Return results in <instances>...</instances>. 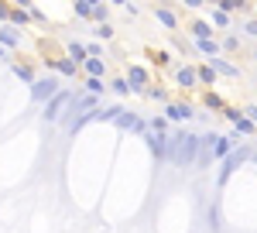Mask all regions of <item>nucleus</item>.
I'll return each instance as SVG.
<instances>
[{
    "mask_svg": "<svg viewBox=\"0 0 257 233\" xmlns=\"http://www.w3.org/2000/svg\"><path fill=\"white\" fill-rule=\"evenodd\" d=\"M202 151V137L192 134V131H175V134L168 137V161L178 165V168H192Z\"/></svg>",
    "mask_w": 257,
    "mask_h": 233,
    "instance_id": "obj_1",
    "label": "nucleus"
},
{
    "mask_svg": "<svg viewBox=\"0 0 257 233\" xmlns=\"http://www.w3.org/2000/svg\"><path fill=\"white\" fill-rule=\"evenodd\" d=\"M72 93H65V89H59V93H55V96L48 99V103H45V120H59L62 113H65V110H69V106H72Z\"/></svg>",
    "mask_w": 257,
    "mask_h": 233,
    "instance_id": "obj_2",
    "label": "nucleus"
},
{
    "mask_svg": "<svg viewBox=\"0 0 257 233\" xmlns=\"http://www.w3.org/2000/svg\"><path fill=\"white\" fill-rule=\"evenodd\" d=\"M247 158H250V148H247V144L233 148V155L226 158V161H223V168H219V182H226V178H230V175L237 172V168L243 165V161H247Z\"/></svg>",
    "mask_w": 257,
    "mask_h": 233,
    "instance_id": "obj_3",
    "label": "nucleus"
},
{
    "mask_svg": "<svg viewBox=\"0 0 257 233\" xmlns=\"http://www.w3.org/2000/svg\"><path fill=\"white\" fill-rule=\"evenodd\" d=\"M55 93H59V82H55L52 76H48V79H35V86H31V96H35V99H45V103L55 96Z\"/></svg>",
    "mask_w": 257,
    "mask_h": 233,
    "instance_id": "obj_4",
    "label": "nucleus"
},
{
    "mask_svg": "<svg viewBox=\"0 0 257 233\" xmlns=\"http://www.w3.org/2000/svg\"><path fill=\"white\" fill-rule=\"evenodd\" d=\"M148 148H151V155L155 158H168V134H155V131H148Z\"/></svg>",
    "mask_w": 257,
    "mask_h": 233,
    "instance_id": "obj_5",
    "label": "nucleus"
},
{
    "mask_svg": "<svg viewBox=\"0 0 257 233\" xmlns=\"http://www.w3.org/2000/svg\"><path fill=\"white\" fill-rule=\"evenodd\" d=\"M175 82L182 86V89H192V86H199V72L192 69V65H182L175 72Z\"/></svg>",
    "mask_w": 257,
    "mask_h": 233,
    "instance_id": "obj_6",
    "label": "nucleus"
},
{
    "mask_svg": "<svg viewBox=\"0 0 257 233\" xmlns=\"http://www.w3.org/2000/svg\"><path fill=\"white\" fill-rule=\"evenodd\" d=\"M127 82H131V89H134V93H141V89L148 86V69L131 65V69H127Z\"/></svg>",
    "mask_w": 257,
    "mask_h": 233,
    "instance_id": "obj_7",
    "label": "nucleus"
},
{
    "mask_svg": "<svg viewBox=\"0 0 257 233\" xmlns=\"http://www.w3.org/2000/svg\"><path fill=\"white\" fill-rule=\"evenodd\" d=\"M168 120H189V117H196V110L189 106V103H168Z\"/></svg>",
    "mask_w": 257,
    "mask_h": 233,
    "instance_id": "obj_8",
    "label": "nucleus"
},
{
    "mask_svg": "<svg viewBox=\"0 0 257 233\" xmlns=\"http://www.w3.org/2000/svg\"><path fill=\"white\" fill-rule=\"evenodd\" d=\"M117 127H120V131H148V124H144L141 117H134V113H120Z\"/></svg>",
    "mask_w": 257,
    "mask_h": 233,
    "instance_id": "obj_9",
    "label": "nucleus"
},
{
    "mask_svg": "<svg viewBox=\"0 0 257 233\" xmlns=\"http://www.w3.org/2000/svg\"><path fill=\"white\" fill-rule=\"evenodd\" d=\"M209 65H213V69H216L219 76H233V79L240 76V69H237V65H233V62H226V58H213V62H209Z\"/></svg>",
    "mask_w": 257,
    "mask_h": 233,
    "instance_id": "obj_10",
    "label": "nucleus"
},
{
    "mask_svg": "<svg viewBox=\"0 0 257 233\" xmlns=\"http://www.w3.org/2000/svg\"><path fill=\"white\" fill-rule=\"evenodd\" d=\"M192 35H196V41H209L213 38V21H196L192 24Z\"/></svg>",
    "mask_w": 257,
    "mask_h": 233,
    "instance_id": "obj_11",
    "label": "nucleus"
},
{
    "mask_svg": "<svg viewBox=\"0 0 257 233\" xmlns=\"http://www.w3.org/2000/svg\"><path fill=\"white\" fill-rule=\"evenodd\" d=\"M196 48L202 55H209V62H213V58H219V48H223V45H219L216 38H209V41H196Z\"/></svg>",
    "mask_w": 257,
    "mask_h": 233,
    "instance_id": "obj_12",
    "label": "nucleus"
},
{
    "mask_svg": "<svg viewBox=\"0 0 257 233\" xmlns=\"http://www.w3.org/2000/svg\"><path fill=\"white\" fill-rule=\"evenodd\" d=\"M48 65H52V69H59V72H65V76H76V62H72V58H59V62H55V58H48Z\"/></svg>",
    "mask_w": 257,
    "mask_h": 233,
    "instance_id": "obj_13",
    "label": "nucleus"
},
{
    "mask_svg": "<svg viewBox=\"0 0 257 233\" xmlns=\"http://www.w3.org/2000/svg\"><path fill=\"white\" fill-rule=\"evenodd\" d=\"M86 72H89V79H99L103 72H106V65H103V58H86Z\"/></svg>",
    "mask_w": 257,
    "mask_h": 233,
    "instance_id": "obj_14",
    "label": "nucleus"
},
{
    "mask_svg": "<svg viewBox=\"0 0 257 233\" xmlns=\"http://www.w3.org/2000/svg\"><path fill=\"white\" fill-rule=\"evenodd\" d=\"M196 72H199V82H202V86H213V82H216V69H213V65H202Z\"/></svg>",
    "mask_w": 257,
    "mask_h": 233,
    "instance_id": "obj_15",
    "label": "nucleus"
},
{
    "mask_svg": "<svg viewBox=\"0 0 257 233\" xmlns=\"http://www.w3.org/2000/svg\"><path fill=\"white\" fill-rule=\"evenodd\" d=\"M120 113H123L120 106H99V110H96V120H120Z\"/></svg>",
    "mask_w": 257,
    "mask_h": 233,
    "instance_id": "obj_16",
    "label": "nucleus"
},
{
    "mask_svg": "<svg viewBox=\"0 0 257 233\" xmlns=\"http://www.w3.org/2000/svg\"><path fill=\"white\" fill-rule=\"evenodd\" d=\"M254 131H257V127H254V124H250V120H247V117H243L240 124H233V141H237L240 134H243V137H247V134H254Z\"/></svg>",
    "mask_w": 257,
    "mask_h": 233,
    "instance_id": "obj_17",
    "label": "nucleus"
},
{
    "mask_svg": "<svg viewBox=\"0 0 257 233\" xmlns=\"http://www.w3.org/2000/svg\"><path fill=\"white\" fill-rule=\"evenodd\" d=\"M155 14H158V21H161V24H165V28H175V24H178V21H175V14H172L168 7H158Z\"/></svg>",
    "mask_w": 257,
    "mask_h": 233,
    "instance_id": "obj_18",
    "label": "nucleus"
},
{
    "mask_svg": "<svg viewBox=\"0 0 257 233\" xmlns=\"http://www.w3.org/2000/svg\"><path fill=\"white\" fill-rule=\"evenodd\" d=\"M240 7H243V4H240V0H219V4H216V11H223V14H226V18H230V14H233V11H240Z\"/></svg>",
    "mask_w": 257,
    "mask_h": 233,
    "instance_id": "obj_19",
    "label": "nucleus"
},
{
    "mask_svg": "<svg viewBox=\"0 0 257 233\" xmlns=\"http://www.w3.org/2000/svg\"><path fill=\"white\" fill-rule=\"evenodd\" d=\"M93 4L96 0H76V14L79 18H93Z\"/></svg>",
    "mask_w": 257,
    "mask_h": 233,
    "instance_id": "obj_20",
    "label": "nucleus"
},
{
    "mask_svg": "<svg viewBox=\"0 0 257 233\" xmlns=\"http://www.w3.org/2000/svg\"><path fill=\"white\" fill-rule=\"evenodd\" d=\"M202 103H206L209 110H223V96H216V93H206V96H202Z\"/></svg>",
    "mask_w": 257,
    "mask_h": 233,
    "instance_id": "obj_21",
    "label": "nucleus"
},
{
    "mask_svg": "<svg viewBox=\"0 0 257 233\" xmlns=\"http://www.w3.org/2000/svg\"><path fill=\"white\" fill-rule=\"evenodd\" d=\"M106 86H103V79H86V93L89 96H96V93H103Z\"/></svg>",
    "mask_w": 257,
    "mask_h": 233,
    "instance_id": "obj_22",
    "label": "nucleus"
},
{
    "mask_svg": "<svg viewBox=\"0 0 257 233\" xmlns=\"http://www.w3.org/2000/svg\"><path fill=\"white\" fill-rule=\"evenodd\" d=\"M110 86H113V93H120V96H127V93H134V89H131V82H127V79H113V82H110Z\"/></svg>",
    "mask_w": 257,
    "mask_h": 233,
    "instance_id": "obj_23",
    "label": "nucleus"
},
{
    "mask_svg": "<svg viewBox=\"0 0 257 233\" xmlns=\"http://www.w3.org/2000/svg\"><path fill=\"white\" fill-rule=\"evenodd\" d=\"M223 113H226L230 124H240V120H243V110H237V106H223Z\"/></svg>",
    "mask_w": 257,
    "mask_h": 233,
    "instance_id": "obj_24",
    "label": "nucleus"
},
{
    "mask_svg": "<svg viewBox=\"0 0 257 233\" xmlns=\"http://www.w3.org/2000/svg\"><path fill=\"white\" fill-rule=\"evenodd\" d=\"M151 131H155V134H165V131H168V117H155V120H151Z\"/></svg>",
    "mask_w": 257,
    "mask_h": 233,
    "instance_id": "obj_25",
    "label": "nucleus"
},
{
    "mask_svg": "<svg viewBox=\"0 0 257 233\" xmlns=\"http://www.w3.org/2000/svg\"><path fill=\"white\" fill-rule=\"evenodd\" d=\"M0 41H4V45H11V48H14V45H18V35H14V31H11V28H4V31H0Z\"/></svg>",
    "mask_w": 257,
    "mask_h": 233,
    "instance_id": "obj_26",
    "label": "nucleus"
},
{
    "mask_svg": "<svg viewBox=\"0 0 257 233\" xmlns=\"http://www.w3.org/2000/svg\"><path fill=\"white\" fill-rule=\"evenodd\" d=\"M14 72H18L24 82H31V86H35V76H31V69H28V65H14Z\"/></svg>",
    "mask_w": 257,
    "mask_h": 233,
    "instance_id": "obj_27",
    "label": "nucleus"
},
{
    "mask_svg": "<svg viewBox=\"0 0 257 233\" xmlns=\"http://www.w3.org/2000/svg\"><path fill=\"white\" fill-rule=\"evenodd\" d=\"M223 48H226V52H237V48H240V38H237V35H226Z\"/></svg>",
    "mask_w": 257,
    "mask_h": 233,
    "instance_id": "obj_28",
    "label": "nucleus"
},
{
    "mask_svg": "<svg viewBox=\"0 0 257 233\" xmlns=\"http://www.w3.org/2000/svg\"><path fill=\"white\" fill-rule=\"evenodd\" d=\"M93 18H96L99 24H106V7H103V4H93Z\"/></svg>",
    "mask_w": 257,
    "mask_h": 233,
    "instance_id": "obj_29",
    "label": "nucleus"
},
{
    "mask_svg": "<svg viewBox=\"0 0 257 233\" xmlns=\"http://www.w3.org/2000/svg\"><path fill=\"white\" fill-rule=\"evenodd\" d=\"M72 58H76V62H86V48H82L79 41H72Z\"/></svg>",
    "mask_w": 257,
    "mask_h": 233,
    "instance_id": "obj_30",
    "label": "nucleus"
},
{
    "mask_svg": "<svg viewBox=\"0 0 257 233\" xmlns=\"http://www.w3.org/2000/svg\"><path fill=\"white\" fill-rule=\"evenodd\" d=\"M11 21H14V24H24V21H28V11L14 7V11H11Z\"/></svg>",
    "mask_w": 257,
    "mask_h": 233,
    "instance_id": "obj_31",
    "label": "nucleus"
},
{
    "mask_svg": "<svg viewBox=\"0 0 257 233\" xmlns=\"http://www.w3.org/2000/svg\"><path fill=\"white\" fill-rule=\"evenodd\" d=\"M213 24H219V28H226V24H230V18H226L223 11H213Z\"/></svg>",
    "mask_w": 257,
    "mask_h": 233,
    "instance_id": "obj_32",
    "label": "nucleus"
},
{
    "mask_svg": "<svg viewBox=\"0 0 257 233\" xmlns=\"http://www.w3.org/2000/svg\"><path fill=\"white\" fill-rule=\"evenodd\" d=\"M243 117H247V120L257 127V106H247V110H243Z\"/></svg>",
    "mask_w": 257,
    "mask_h": 233,
    "instance_id": "obj_33",
    "label": "nucleus"
},
{
    "mask_svg": "<svg viewBox=\"0 0 257 233\" xmlns=\"http://www.w3.org/2000/svg\"><path fill=\"white\" fill-rule=\"evenodd\" d=\"M144 93H148L151 99H165V89H161V86H158V89H144Z\"/></svg>",
    "mask_w": 257,
    "mask_h": 233,
    "instance_id": "obj_34",
    "label": "nucleus"
},
{
    "mask_svg": "<svg viewBox=\"0 0 257 233\" xmlns=\"http://www.w3.org/2000/svg\"><path fill=\"white\" fill-rule=\"evenodd\" d=\"M209 226H213V230H219V213H216V209H209Z\"/></svg>",
    "mask_w": 257,
    "mask_h": 233,
    "instance_id": "obj_35",
    "label": "nucleus"
},
{
    "mask_svg": "<svg viewBox=\"0 0 257 233\" xmlns=\"http://www.w3.org/2000/svg\"><path fill=\"white\" fill-rule=\"evenodd\" d=\"M96 35H99V38H110V35H113V28H110V24H99Z\"/></svg>",
    "mask_w": 257,
    "mask_h": 233,
    "instance_id": "obj_36",
    "label": "nucleus"
},
{
    "mask_svg": "<svg viewBox=\"0 0 257 233\" xmlns=\"http://www.w3.org/2000/svg\"><path fill=\"white\" fill-rule=\"evenodd\" d=\"M0 18H11V7L7 4H0Z\"/></svg>",
    "mask_w": 257,
    "mask_h": 233,
    "instance_id": "obj_37",
    "label": "nucleus"
},
{
    "mask_svg": "<svg viewBox=\"0 0 257 233\" xmlns=\"http://www.w3.org/2000/svg\"><path fill=\"white\" fill-rule=\"evenodd\" d=\"M247 31H250V35H257V21H247Z\"/></svg>",
    "mask_w": 257,
    "mask_h": 233,
    "instance_id": "obj_38",
    "label": "nucleus"
},
{
    "mask_svg": "<svg viewBox=\"0 0 257 233\" xmlns=\"http://www.w3.org/2000/svg\"><path fill=\"white\" fill-rule=\"evenodd\" d=\"M0 58H4V52H0Z\"/></svg>",
    "mask_w": 257,
    "mask_h": 233,
    "instance_id": "obj_39",
    "label": "nucleus"
}]
</instances>
